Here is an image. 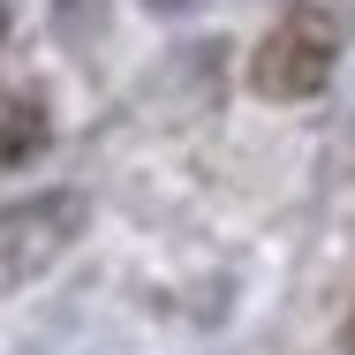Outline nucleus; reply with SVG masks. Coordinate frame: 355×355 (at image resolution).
Returning <instances> with one entry per match:
<instances>
[{
    "instance_id": "1",
    "label": "nucleus",
    "mask_w": 355,
    "mask_h": 355,
    "mask_svg": "<svg viewBox=\"0 0 355 355\" xmlns=\"http://www.w3.org/2000/svg\"><path fill=\"white\" fill-rule=\"evenodd\" d=\"M325 76H333V31H325L318 15L280 23V31L257 46V61H250V83H257L265 98H310V91H325Z\"/></svg>"
},
{
    "instance_id": "5",
    "label": "nucleus",
    "mask_w": 355,
    "mask_h": 355,
    "mask_svg": "<svg viewBox=\"0 0 355 355\" xmlns=\"http://www.w3.org/2000/svg\"><path fill=\"white\" fill-rule=\"evenodd\" d=\"M348 340H355V333H348Z\"/></svg>"
},
{
    "instance_id": "4",
    "label": "nucleus",
    "mask_w": 355,
    "mask_h": 355,
    "mask_svg": "<svg viewBox=\"0 0 355 355\" xmlns=\"http://www.w3.org/2000/svg\"><path fill=\"white\" fill-rule=\"evenodd\" d=\"M159 8H174V0H159Z\"/></svg>"
},
{
    "instance_id": "3",
    "label": "nucleus",
    "mask_w": 355,
    "mask_h": 355,
    "mask_svg": "<svg viewBox=\"0 0 355 355\" xmlns=\"http://www.w3.org/2000/svg\"><path fill=\"white\" fill-rule=\"evenodd\" d=\"M0 31H8V8H0Z\"/></svg>"
},
{
    "instance_id": "2",
    "label": "nucleus",
    "mask_w": 355,
    "mask_h": 355,
    "mask_svg": "<svg viewBox=\"0 0 355 355\" xmlns=\"http://www.w3.org/2000/svg\"><path fill=\"white\" fill-rule=\"evenodd\" d=\"M38 151H46V106L23 98V91H8L0 98V166H23Z\"/></svg>"
}]
</instances>
